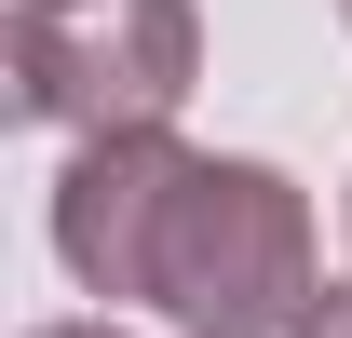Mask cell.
<instances>
[{
  "mask_svg": "<svg viewBox=\"0 0 352 338\" xmlns=\"http://www.w3.org/2000/svg\"><path fill=\"white\" fill-rule=\"evenodd\" d=\"M190 163L204 149H176V135H95V149H68V176H54V257L82 271V297H149V257H163V216L176 190H190Z\"/></svg>",
  "mask_w": 352,
  "mask_h": 338,
  "instance_id": "cell-3",
  "label": "cell"
},
{
  "mask_svg": "<svg viewBox=\"0 0 352 338\" xmlns=\"http://www.w3.org/2000/svg\"><path fill=\"white\" fill-rule=\"evenodd\" d=\"M339 14H352V0H339Z\"/></svg>",
  "mask_w": 352,
  "mask_h": 338,
  "instance_id": "cell-6",
  "label": "cell"
},
{
  "mask_svg": "<svg viewBox=\"0 0 352 338\" xmlns=\"http://www.w3.org/2000/svg\"><path fill=\"white\" fill-rule=\"evenodd\" d=\"M149 311H176L190 338H298L311 311H325L298 176L190 163V190H176V216H163V257H149Z\"/></svg>",
  "mask_w": 352,
  "mask_h": 338,
  "instance_id": "cell-1",
  "label": "cell"
},
{
  "mask_svg": "<svg viewBox=\"0 0 352 338\" xmlns=\"http://www.w3.org/2000/svg\"><path fill=\"white\" fill-rule=\"evenodd\" d=\"M204 82L190 0H14V109L95 135H176V95Z\"/></svg>",
  "mask_w": 352,
  "mask_h": 338,
  "instance_id": "cell-2",
  "label": "cell"
},
{
  "mask_svg": "<svg viewBox=\"0 0 352 338\" xmlns=\"http://www.w3.org/2000/svg\"><path fill=\"white\" fill-rule=\"evenodd\" d=\"M28 338H122V325H28Z\"/></svg>",
  "mask_w": 352,
  "mask_h": 338,
  "instance_id": "cell-5",
  "label": "cell"
},
{
  "mask_svg": "<svg viewBox=\"0 0 352 338\" xmlns=\"http://www.w3.org/2000/svg\"><path fill=\"white\" fill-rule=\"evenodd\" d=\"M298 338H352V284H325V311H311Z\"/></svg>",
  "mask_w": 352,
  "mask_h": 338,
  "instance_id": "cell-4",
  "label": "cell"
}]
</instances>
